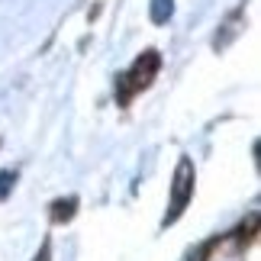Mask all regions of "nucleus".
Returning <instances> with one entry per match:
<instances>
[{
	"label": "nucleus",
	"instance_id": "obj_1",
	"mask_svg": "<svg viewBox=\"0 0 261 261\" xmlns=\"http://www.w3.org/2000/svg\"><path fill=\"white\" fill-rule=\"evenodd\" d=\"M158 65H162V58H158V52H145L142 58H136V65L129 68L126 74H119L116 77V97H119V103H129V97L139 94L142 87L152 84V77L158 74Z\"/></svg>",
	"mask_w": 261,
	"mask_h": 261
},
{
	"label": "nucleus",
	"instance_id": "obj_6",
	"mask_svg": "<svg viewBox=\"0 0 261 261\" xmlns=\"http://www.w3.org/2000/svg\"><path fill=\"white\" fill-rule=\"evenodd\" d=\"M210 252V245H203V248H197L194 255H187V261H203V255Z\"/></svg>",
	"mask_w": 261,
	"mask_h": 261
},
{
	"label": "nucleus",
	"instance_id": "obj_5",
	"mask_svg": "<svg viewBox=\"0 0 261 261\" xmlns=\"http://www.w3.org/2000/svg\"><path fill=\"white\" fill-rule=\"evenodd\" d=\"M13 184H16V174L13 171H0V200L13 190Z\"/></svg>",
	"mask_w": 261,
	"mask_h": 261
},
{
	"label": "nucleus",
	"instance_id": "obj_3",
	"mask_svg": "<svg viewBox=\"0 0 261 261\" xmlns=\"http://www.w3.org/2000/svg\"><path fill=\"white\" fill-rule=\"evenodd\" d=\"M74 210H77V200H74V197L55 200V203H52V219H55V223H65V219L74 216Z\"/></svg>",
	"mask_w": 261,
	"mask_h": 261
},
{
	"label": "nucleus",
	"instance_id": "obj_4",
	"mask_svg": "<svg viewBox=\"0 0 261 261\" xmlns=\"http://www.w3.org/2000/svg\"><path fill=\"white\" fill-rule=\"evenodd\" d=\"M171 13H174V4H171V0H155V4H152V19H155V23H165Z\"/></svg>",
	"mask_w": 261,
	"mask_h": 261
},
{
	"label": "nucleus",
	"instance_id": "obj_2",
	"mask_svg": "<svg viewBox=\"0 0 261 261\" xmlns=\"http://www.w3.org/2000/svg\"><path fill=\"white\" fill-rule=\"evenodd\" d=\"M190 194H194V162L190 158H180L177 171H174V190H171V210L165 213V226L174 223V219L187 210Z\"/></svg>",
	"mask_w": 261,
	"mask_h": 261
},
{
	"label": "nucleus",
	"instance_id": "obj_7",
	"mask_svg": "<svg viewBox=\"0 0 261 261\" xmlns=\"http://www.w3.org/2000/svg\"><path fill=\"white\" fill-rule=\"evenodd\" d=\"M36 261H48V242L42 245V252H39V255H36Z\"/></svg>",
	"mask_w": 261,
	"mask_h": 261
}]
</instances>
